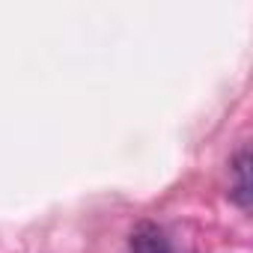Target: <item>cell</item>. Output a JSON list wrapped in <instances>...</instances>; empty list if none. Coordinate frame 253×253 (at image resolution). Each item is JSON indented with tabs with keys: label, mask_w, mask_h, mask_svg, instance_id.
<instances>
[{
	"label": "cell",
	"mask_w": 253,
	"mask_h": 253,
	"mask_svg": "<svg viewBox=\"0 0 253 253\" xmlns=\"http://www.w3.org/2000/svg\"><path fill=\"white\" fill-rule=\"evenodd\" d=\"M128 253H173V247L158 223H140L128 238Z\"/></svg>",
	"instance_id": "1"
},
{
	"label": "cell",
	"mask_w": 253,
	"mask_h": 253,
	"mask_svg": "<svg viewBox=\"0 0 253 253\" xmlns=\"http://www.w3.org/2000/svg\"><path fill=\"white\" fill-rule=\"evenodd\" d=\"M229 170H232V176H235V188H232L235 203H238L241 209H250V194H253V188H250V152L241 149Z\"/></svg>",
	"instance_id": "2"
}]
</instances>
